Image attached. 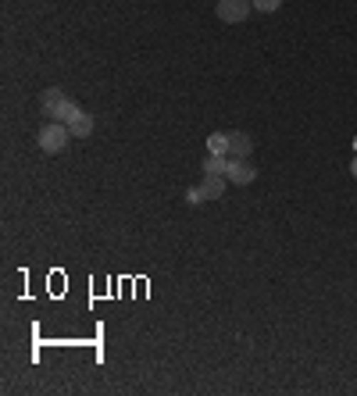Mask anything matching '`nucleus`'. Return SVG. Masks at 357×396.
<instances>
[{
	"label": "nucleus",
	"mask_w": 357,
	"mask_h": 396,
	"mask_svg": "<svg viewBox=\"0 0 357 396\" xmlns=\"http://www.w3.org/2000/svg\"><path fill=\"white\" fill-rule=\"evenodd\" d=\"M68 140H72V132H68L65 122H47V125L40 129V150H43V154H61V150L68 147Z\"/></svg>",
	"instance_id": "f257e3e1"
},
{
	"label": "nucleus",
	"mask_w": 357,
	"mask_h": 396,
	"mask_svg": "<svg viewBox=\"0 0 357 396\" xmlns=\"http://www.w3.org/2000/svg\"><path fill=\"white\" fill-rule=\"evenodd\" d=\"M40 100H43V111H47L51 122H68V118L76 115V104H72L61 90H47Z\"/></svg>",
	"instance_id": "f03ea898"
},
{
	"label": "nucleus",
	"mask_w": 357,
	"mask_h": 396,
	"mask_svg": "<svg viewBox=\"0 0 357 396\" xmlns=\"http://www.w3.org/2000/svg\"><path fill=\"white\" fill-rule=\"evenodd\" d=\"M250 8H254V0H218V19L222 22H229V26H236V22H243L247 15H250Z\"/></svg>",
	"instance_id": "7ed1b4c3"
},
{
	"label": "nucleus",
	"mask_w": 357,
	"mask_h": 396,
	"mask_svg": "<svg viewBox=\"0 0 357 396\" xmlns=\"http://www.w3.org/2000/svg\"><path fill=\"white\" fill-rule=\"evenodd\" d=\"M225 179H229V182H236V186H250V182L257 179V172H254V165H250L247 157H229Z\"/></svg>",
	"instance_id": "20e7f679"
},
{
	"label": "nucleus",
	"mask_w": 357,
	"mask_h": 396,
	"mask_svg": "<svg viewBox=\"0 0 357 396\" xmlns=\"http://www.w3.org/2000/svg\"><path fill=\"white\" fill-rule=\"evenodd\" d=\"M65 125H68V132H72L76 140H90V136H93V115H86L83 108H76V115H72Z\"/></svg>",
	"instance_id": "39448f33"
},
{
	"label": "nucleus",
	"mask_w": 357,
	"mask_h": 396,
	"mask_svg": "<svg viewBox=\"0 0 357 396\" xmlns=\"http://www.w3.org/2000/svg\"><path fill=\"white\" fill-rule=\"evenodd\" d=\"M254 140L247 132H229V157H250Z\"/></svg>",
	"instance_id": "423d86ee"
},
{
	"label": "nucleus",
	"mask_w": 357,
	"mask_h": 396,
	"mask_svg": "<svg viewBox=\"0 0 357 396\" xmlns=\"http://www.w3.org/2000/svg\"><path fill=\"white\" fill-rule=\"evenodd\" d=\"M225 175H204V182H200V189H204V200H222L225 197Z\"/></svg>",
	"instance_id": "0eeeda50"
},
{
	"label": "nucleus",
	"mask_w": 357,
	"mask_h": 396,
	"mask_svg": "<svg viewBox=\"0 0 357 396\" xmlns=\"http://www.w3.org/2000/svg\"><path fill=\"white\" fill-rule=\"evenodd\" d=\"M207 154L229 157V132H211V136H207Z\"/></svg>",
	"instance_id": "6e6552de"
},
{
	"label": "nucleus",
	"mask_w": 357,
	"mask_h": 396,
	"mask_svg": "<svg viewBox=\"0 0 357 396\" xmlns=\"http://www.w3.org/2000/svg\"><path fill=\"white\" fill-rule=\"evenodd\" d=\"M225 168H229V157H222V154H207V161H204V175H225Z\"/></svg>",
	"instance_id": "1a4fd4ad"
},
{
	"label": "nucleus",
	"mask_w": 357,
	"mask_h": 396,
	"mask_svg": "<svg viewBox=\"0 0 357 396\" xmlns=\"http://www.w3.org/2000/svg\"><path fill=\"white\" fill-rule=\"evenodd\" d=\"M279 4H282V0H254V8L264 11V15H268V11H279Z\"/></svg>",
	"instance_id": "9d476101"
},
{
	"label": "nucleus",
	"mask_w": 357,
	"mask_h": 396,
	"mask_svg": "<svg viewBox=\"0 0 357 396\" xmlns=\"http://www.w3.org/2000/svg\"><path fill=\"white\" fill-rule=\"evenodd\" d=\"M186 204H204V189H200V186H190V189H186Z\"/></svg>",
	"instance_id": "9b49d317"
},
{
	"label": "nucleus",
	"mask_w": 357,
	"mask_h": 396,
	"mask_svg": "<svg viewBox=\"0 0 357 396\" xmlns=\"http://www.w3.org/2000/svg\"><path fill=\"white\" fill-rule=\"evenodd\" d=\"M350 172H353V179H357V157H353V165H350Z\"/></svg>",
	"instance_id": "f8f14e48"
},
{
	"label": "nucleus",
	"mask_w": 357,
	"mask_h": 396,
	"mask_svg": "<svg viewBox=\"0 0 357 396\" xmlns=\"http://www.w3.org/2000/svg\"><path fill=\"white\" fill-rule=\"evenodd\" d=\"M353 150H357V136H353Z\"/></svg>",
	"instance_id": "ddd939ff"
}]
</instances>
